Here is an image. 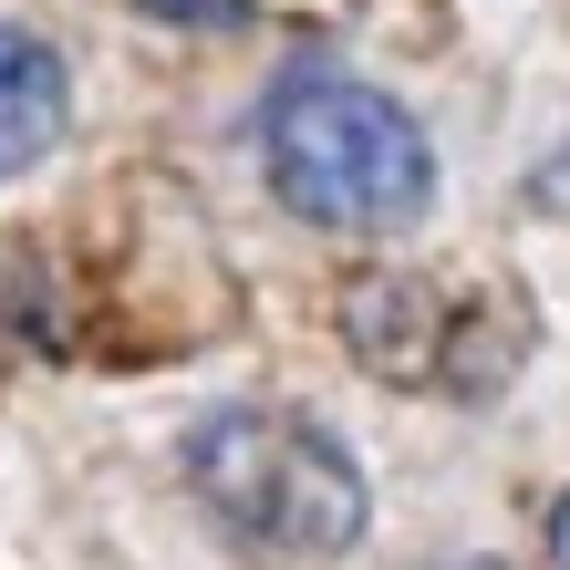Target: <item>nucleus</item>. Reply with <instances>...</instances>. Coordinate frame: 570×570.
Segmentation results:
<instances>
[{"mask_svg":"<svg viewBox=\"0 0 570 570\" xmlns=\"http://www.w3.org/2000/svg\"><path fill=\"white\" fill-rule=\"evenodd\" d=\"M446 570H498V560H446Z\"/></svg>","mask_w":570,"mask_h":570,"instance_id":"6","label":"nucleus"},{"mask_svg":"<svg viewBox=\"0 0 570 570\" xmlns=\"http://www.w3.org/2000/svg\"><path fill=\"white\" fill-rule=\"evenodd\" d=\"M136 11L187 21V31H239V21H249V0H136Z\"/></svg>","mask_w":570,"mask_h":570,"instance_id":"4","label":"nucleus"},{"mask_svg":"<svg viewBox=\"0 0 570 570\" xmlns=\"http://www.w3.org/2000/svg\"><path fill=\"white\" fill-rule=\"evenodd\" d=\"M187 488L218 509L228 540L271 560H332L363 540V466L301 405H218L187 435Z\"/></svg>","mask_w":570,"mask_h":570,"instance_id":"2","label":"nucleus"},{"mask_svg":"<svg viewBox=\"0 0 570 570\" xmlns=\"http://www.w3.org/2000/svg\"><path fill=\"white\" fill-rule=\"evenodd\" d=\"M62 125H73V73H62V52L42 42V31L0 21V177L42 166L62 146Z\"/></svg>","mask_w":570,"mask_h":570,"instance_id":"3","label":"nucleus"},{"mask_svg":"<svg viewBox=\"0 0 570 570\" xmlns=\"http://www.w3.org/2000/svg\"><path fill=\"white\" fill-rule=\"evenodd\" d=\"M550 570H570V498L550 509Z\"/></svg>","mask_w":570,"mask_h":570,"instance_id":"5","label":"nucleus"},{"mask_svg":"<svg viewBox=\"0 0 570 570\" xmlns=\"http://www.w3.org/2000/svg\"><path fill=\"white\" fill-rule=\"evenodd\" d=\"M259 156L291 218L312 228H405L435 197V146L384 83L343 62H291L259 105Z\"/></svg>","mask_w":570,"mask_h":570,"instance_id":"1","label":"nucleus"}]
</instances>
